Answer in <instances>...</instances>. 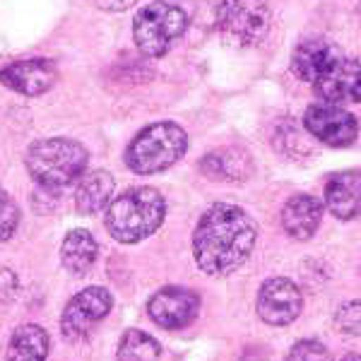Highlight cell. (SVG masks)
<instances>
[{"label":"cell","instance_id":"cell-1","mask_svg":"<svg viewBox=\"0 0 361 361\" xmlns=\"http://www.w3.org/2000/svg\"><path fill=\"white\" fill-rule=\"evenodd\" d=\"M255 238H258V226L248 212L229 202H217L202 214L195 226V263L205 275H231L250 258Z\"/></svg>","mask_w":361,"mask_h":361},{"label":"cell","instance_id":"cell-2","mask_svg":"<svg viewBox=\"0 0 361 361\" xmlns=\"http://www.w3.org/2000/svg\"><path fill=\"white\" fill-rule=\"evenodd\" d=\"M87 159V149L80 142L68 137H49L39 140L27 149L25 164L39 188L56 193L82 178Z\"/></svg>","mask_w":361,"mask_h":361},{"label":"cell","instance_id":"cell-3","mask_svg":"<svg viewBox=\"0 0 361 361\" xmlns=\"http://www.w3.org/2000/svg\"><path fill=\"white\" fill-rule=\"evenodd\" d=\"M166 202L154 188H130L106 209V229L116 241L137 243L152 236L164 222Z\"/></svg>","mask_w":361,"mask_h":361},{"label":"cell","instance_id":"cell-4","mask_svg":"<svg viewBox=\"0 0 361 361\" xmlns=\"http://www.w3.org/2000/svg\"><path fill=\"white\" fill-rule=\"evenodd\" d=\"M188 149V135L185 130L171 121L152 123L140 130L135 140L126 149V164L130 171L149 176L164 169L173 166Z\"/></svg>","mask_w":361,"mask_h":361},{"label":"cell","instance_id":"cell-5","mask_svg":"<svg viewBox=\"0 0 361 361\" xmlns=\"http://www.w3.org/2000/svg\"><path fill=\"white\" fill-rule=\"evenodd\" d=\"M188 27V15L171 3H152L142 8L133 20V39L135 46L149 58L164 56L176 39L183 37Z\"/></svg>","mask_w":361,"mask_h":361},{"label":"cell","instance_id":"cell-6","mask_svg":"<svg viewBox=\"0 0 361 361\" xmlns=\"http://www.w3.org/2000/svg\"><path fill=\"white\" fill-rule=\"evenodd\" d=\"M214 25L226 44L248 49L260 44L270 29L267 0H219Z\"/></svg>","mask_w":361,"mask_h":361},{"label":"cell","instance_id":"cell-7","mask_svg":"<svg viewBox=\"0 0 361 361\" xmlns=\"http://www.w3.org/2000/svg\"><path fill=\"white\" fill-rule=\"evenodd\" d=\"M114 296L104 287H87L68 301L61 316V330L68 342H82L92 335L97 323L109 316Z\"/></svg>","mask_w":361,"mask_h":361},{"label":"cell","instance_id":"cell-8","mask_svg":"<svg viewBox=\"0 0 361 361\" xmlns=\"http://www.w3.org/2000/svg\"><path fill=\"white\" fill-rule=\"evenodd\" d=\"M304 128L330 147H347L359 135V121L337 104H313L304 116Z\"/></svg>","mask_w":361,"mask_h":361},{"label":"cell","instance_id":"cell-9","mask_svg":"<svg viewBox=\"0 0 361 361\" xmlns=\"http://www.w3.org/2000/svg\"><path fill=\"white\" fill-rule=\"evenodd\" d=\"M258 316L267 325H289L299 318L301 308H304V296L299 287L287 277H272L260 287L258 292Z\"/></svg>","mask_w":361,"mask_h":361},{"label":"cell","instance_id":"cell-10","mask_svg":"<svg viewBox=\"0 0 361 361\" xmlns=\"http://www.w3.org/2000/svg\"><path fill=\"white\" fill-rule=\"evenodd\" d=\"M200 311V296L185 287H164L159 289L147 304L149 318L159 328L178 330L190 325Z\"/></svg>","mask_w":361,"mask_h":361},{"label":"cell","instance_id":"cell-11","mask_svg":"<svg viewBox=\"0 0 361 361\" xmlns=\"http://www.w3.org/2000/svg\"><path fill=\"white\" fill-rule=\"evenodd\" d=\"M58 80V70L51 61L44 58H32V61H20L0 70V82L8 90L25 97L46 94Z\"/></svg>","mask_w":361,"mask_h":361},{"label":"cell","instance_id":"cell-12","mask_svg":"<svg viewBox=\"0 0 361 361\" xmlns=\"http://www.w3.org/2000/svg\"><path fill=\"white\" fill-rule=\"evenodd\" d=\"M313 87H316V94L325 104L361 102V61L340 58Z\"/></svg>","mask_w":361,"mask_h":361},{"label":"cell","instance_id":"cell-13","mask_svg":"<svg viewBox=\"0 0 361 361\" xmlns=\"http://www.w3.org/2000/svg\"><path fill=\"white\" fill-rule=\"evenodd\" d=\"M342 58V51L335 44L323 42V39H311L296 46L292 56V70L299 80L308 85H316L330 68Z\"/></svg>","mask_w":361,"mask_h":361},{"label":"cell","instance_id":"cell-14","mask_svg":"<svg viewBox=\"0 0 361 361\" xmlns=\"http://www.w3.org/2000/svg\"><path fill=\"white\" fill-rule=\"evenodd\" d=\"M325 205L337 219L361 214V171H340L325 183Z\"/></svg>","mask_w":361,"mask_h":361},{"label":"cell","instance_id":"cell-15","mask_svg":"<svg viewBox=\"0 0 361 361\" xmlns=\"http://www.w3.org/2000/svg\"><path fill=\"white\" fill-rule=\"evenodd\" d=\"M323 219V202L313 195H294L282 207V226L296 241H306L318 231Z\"/></svg>","mask_w":361,"mask_h":361},{"label":"cell","instance_id":"cell-16","mask_svg":"<svg viewBox=\"0 0 361 361\" xmlns=\"http://www.w3.org/2000/svg\"><path fill=\"white\" fill-rule=\"evenodd\" d=\"M114 195V176L104 169L82 173L78 180V193H75V205L80 214H97L109 205Z\"/></svg>","mask_w":361,"mask_h":361},{"label":"cell","instance_id":"cell-17","mask_svg":"<svg viewBox=\"0 0 361 361\" xmlns=\"http://www.w3.org/2000/svg\"><path fill=\"white\" fill-rule=\"evenodd\" d=\"M97 253H99L97 238L87 229H73L63 238L61 263L68 272H73V275H85V272L94 265Z\"/></svg>","mask_w":361,"mask_h":361},{"label":"cell","instance_id":"cell-18","mask_svg":"<svg viewBox=\"0 0 361 361\" xmlns=\"http://www.w3.org/2000/svg\"><path fill=\"white\" fill-rule=\"evenodd\" d=\"M8 361H46L49 333L37 323H25L15 330L8 345Z\"/></svg>","mask_w":361,"mask_h":361},{"label":"cell","instance_id":"cell-19","mask_svg":"<svg viewBox=\"0 0 361 361\" xmlns=\"http://www.w3.org/2000/svg\"><path fill=\"white\" fill-rule=\"evenodd\" d=\"M202 173L214 180H243L250 176V157L243 149H217L200 161Z\"/></svg>","mask_w":361,"mask_h":361},{"label":"cell","instance_id":"cell-20","mask_svg":"<svg viewBox=\"0 0 361 361\" xmlns=\"http://www.w3.org/2000/svg\"><path fill=\"white\" fill-rule=\"evenodd\" d=\"M159 354H161V347L152 335L133 328V330H126V335L121 337L116 359L118 361H157Z\"/></svg>","mask_w":361,"mask_h":361},{"label":"cell","instance_id":"cell-21","mask_svg":"<svg viewBox=\"0 0 361 361\" xmlns=\"http://www.w3.org/2000/svg\"><path fill=\"white\" fill-rule=\"evenodd\" d=\"M335 328L345 335L361 337V301H349L335 313Z\"/></svg>","mask_w":361,"mask_h":361},{"label":"cell","instance_id":"cell-22","mask_svg":"<svg viewBox=\"0 0 361 361\" xmlns=\"http://www.w3.org/2000/svg\"><path fill=\"white\" fill-rule=\"evenodd\" d=\"M287 361H333L330 352L318 340H299L289 349Z\"/></svg>","mask_w":361,"mask_h":361},{"label":"cell","instance_id":"cell-23","mask_svg":"<svg viewBox=\"0 0 361 361\" xmlns=\"http://www.w3.org/2000/svg\"><path fill=\"white\" fill-rule=\"evenodd\" d=\"M17 224H20V209L13 197L0 188V241H8L15 234Z\"/></svg>","mask_w":361,"mask_h":361},{"label":"cell","instance_id":"cell-24","mask_svg":"<svg viewBox=\"0 0 361 361\" xmlns=\"http://www.w3.org/2000/svg\"><path fill=\"white\" fill-rule=\"evenodd\" d=\"M94 8L104 10V13H123V10L133 8L137 0H90Z\"/></svg>","mask_w":361,"mask_h":361},{"label":"cell","instance_id":"cell-25","mask_svg":"<svg viewBox=\"0 0 361 361\" xmlns=\"http://www.w3.org/2000/svg\"><path fill=\"white\" fill-rule=\"evenodd\" d=\"M17 289V279L10 270H0V301H10Z\"/></svg>","mask_w":361,"mask_h":361},{"label":"cell","instance_id":"cell-26","mask_svg":"<svg viewBox=\"0 0 361 361\" xmlns=\"http://www.w3.org/2000/svg\"><path fill=\"white\" fill-rule=\"evenodd\" d=\"M342 361H361V357H359V354H347Z\"/></svg>","mask_w":361,"mask_h":361}]
</instances>
